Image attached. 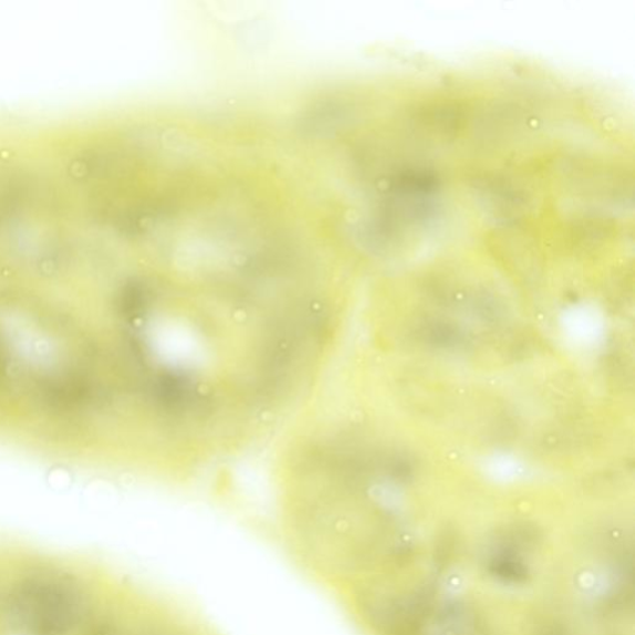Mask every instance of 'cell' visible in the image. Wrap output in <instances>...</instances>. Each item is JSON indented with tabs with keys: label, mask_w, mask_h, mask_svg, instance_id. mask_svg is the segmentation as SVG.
<instances>
[{
	"label": "cell",
	"mask_w": 635,
	"mask_h": 635,
	"mask_svg": "<svg viewBox=\"0 0 635 635\" xmlns=\"http://www.w3.org/2000/svg\"><path fill=\"white\" fill-rule=\"evenodd\" d=\"M86 231L85 162L74 111L30 114L0 445L44 447L77 331Z\"/></svg>",
	"instance_id": "cell-1"
}]
</instances>
